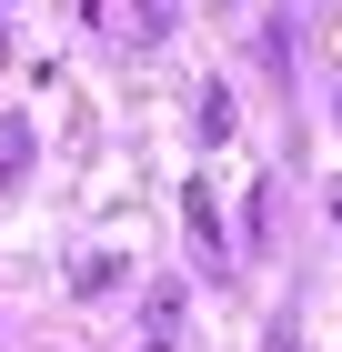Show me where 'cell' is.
Segmentation results:
<instances>
[{
	"label": "cell",
	"instance_id": "6da1fadb",
	"mask_svg": "<svg viewBox=\"0 0 342 352\" xmlns=\"http://www.w3.org/2000/svg\"><path fill=\"white\" fill-rule=\"evenodd\" d=\"M182 212H191V252H202V272H232V252H222V221H211V191H202V182H191Z\"/></svg>",
	"mask_w": 342,
	"mask_h": 352
},
{
	"label": "cell",
	"instance_id": "7a4b0ae2",
	"mask_svg": "<svg viewBox=\"0 0 342 352\" xmlns=\"http://www.w3.org/2000/svg\"><path fill=\"white\" fill-rule=\"evenodd\" d=\"M30 171V121H0V182H21Z\"/></svg>",
	"mask_w": 342,
	"mask_h": 352
}]
</instances>
